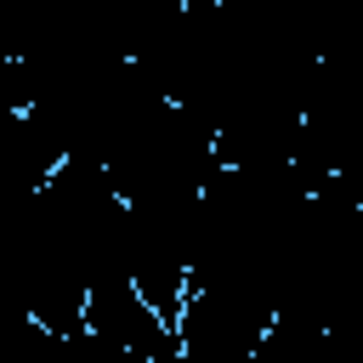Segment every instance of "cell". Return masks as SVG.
<instances>
[{
    "label": "cell",
    "mask_w": 363,
    "mask_h": 363,
    "mask_svg": "<svg viewBox=\"0 0 363 363\" xmlns=\"http://www.w3.org/2000/svg\"><path fill=\"white\" fill-rule=\"evenodd\" d=\"M250 363H335V346H329V329H323V323L278 318V323L267 329V340L255 346Z\"/></svg>",
    "instance_id": "cell-3"
},
{
    "label": "cell",
    "mask_w": 363,
    "mask_h": 363,
    "mask_svg": "<svg viewBox=\"0 0 363 363\" xmlns=\"http://www.w3.org/2000/svg\"><path fill=\"white\" fill-rule=\"evenodd\" d=\"M0 363H74V340H62V335L40 329L34 318H23L11 329V346H6Z\"/></svg>",
    "instance_id": "cell-4"
},
{
    "label": "cell",
    "mask_w": 363,
    "mask_h": 363,
    "mask_svg": "<svg viewBox=\"0 0 363 363\" xmlns=\"http://www.w3.org/2000/svg\"><path fill=\"white\" fill-rule=\"evenodd\" d=\"M272 323H278V306H267L261 295L193 289L176 318V340H182V352H193L204 363H250Z\"/></svg>",
    "instance_id": "cell-1"
},
{
    "label": "cell",
    "mask_w": 363,
    "mask_h": 363,
    "mask_svg": "<svg viewBox=\"0 0 363 363\" xmlns=\"http://www.w3.org/2000/svg\"><path fill=\"white\" fill-rule=\"evenodd\" d=\"M85 329H91L96 340L119 346V352L147 357V363H159L164 352H176V346H182V340H176V329H170V323L142 301V289H136L130 278H119V284H96V289H91Z\"/></svg>",
    "instance_id": "cell-2"
}]
</instances>
